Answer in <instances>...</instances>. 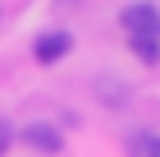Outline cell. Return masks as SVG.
Segmentation results:
<instances>
[{
    "label": "cell",
    "instance_id": "obj_1",
    "mask_svg": "<svg viewBox=\"0 0 160 157\" xmlns=\"http://www.w3.org/2000/svg\"><path fill=\"white\" fill-rule=\"evenodd\" d=\"M117 20H121V28L129 31V35H152V39H160V8L148 4V0L125 4Z\"/></svg>",
    "mask_w": 160,
    "mask_h": 157
},
{
    "label": "cell",
    "instance_id": "obj_2",
    "mask_svg": "<svg viewBox=\"0 0 160 157\" xmlns=\"http://www.w3.org/2000/svg\"><path fill=\"white\" fill-rule=\"evenodd\" d=\"M20 141L35 153H62V130L55 122H31L20 130Z\"/></svg>",
    "mask_w": 160,
    "mask_h": 157
},
{
    "label": "cell",
    "instance_id": "obj_3",
    "mask_svg": "<svg viewBox=\"0 0 160 157\" xmlns=\"http://www.w3.org/2000/svg\"><path fill=\"white\" fill-rule=\"evenodd\" d=\"M74 47V35H70L67 28H59V31H43V35L35 39V63H43V67H51V63H59V59H67V51Z\"/></svg>",
    "mask_w": 160,
    "mask_h": 157
},
{
    "label": "cell",
    "instance_id": "obj_4",
    "mask_svg": "<svg viewBox=\"0 0 160 157\" xmlns=\"http://www.w3.org/2000/svg\"><path fill=\"white\" fill-rule=\"evenodd\" d=\"M129 51L137 55L141 63L156 67L160 63V39H152V35H129Z\"/></svg>",
    "mask_w": 160,
    "mask_h": 157
},
{
    "label": "cell",
    "instance_id": "obj_5",
    "mask_svg": "<svg viewBox=\"0 0 160 157\" xmlns=\"http://www.w3.org/2000/svg\"><path fill=\"white\" fill-rule=\"evenodd\" d=\"M12 141H16V130H12V122L8 118H0V157L12 149Z\"/></svg>",
    "mask_w": 160,
    "mask_h": 157
},
{
    "label": "cell",
    "instance_id": "obj_6",
    "mask_svg": "<svg viewBox=\"0 0 160 157\" xmlns=\"http://www.w3.org/2000/svg\"><path fill=\"white\" fill-rule=\"evenodd\" d=\"M148 141H152V133H137L129 141V157H148Z\"/></svg>",
    "mask_w": 160,
    "mask_h": 157
},
{
    "label": "cell",
    "instance_id": "obj_7",
    "mask_svg": "<svg viewBox=\"0 0 160 157\" xmlns=\"http://www.w3.org/2000/svg\"><path fill=\"white\" fill-rule=\"evenodd\" d=\"M148 157H160V133H152V141H148Z\"/></svg>",
    "mask_w": 160,
    "mask_h": 157
},
{
    "label": "cell",
    "instance_id": "obj_8",
    "mask_svg": "<svg viewBox=\"0 0 160 157\" xmlns=\"http://www.w3.org/2000/svg\"><path fill=\"white\" fill-rule=\"evenodd\" d=\"M59 4H78V0H59Z\"/></svg>",
    "mask_w": 160,
    "mask_h": 157
}]
</instances>
